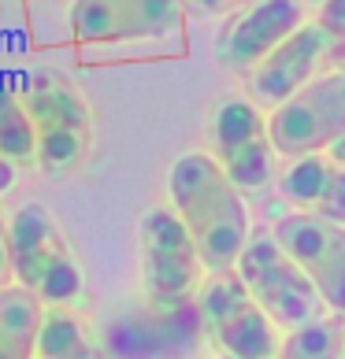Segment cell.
Instances as JSON below:
<instances>
[{
	"label": "cell",
	"mask_w": 345,
	"mask_h": 359,
	"mask_svg": "<svg viewBox=\"0 0 345 359\" xmlns=\"http://www.w3.org/2000/svg\"><path fill=\"white\" fill-rule=\"evenodd\" d=\"M330 56H334L341 67H345V37H338V45H334V52H330Z\"/></svg>",
	"instance_id": "cell-23"
},
{
	"label": "cell",
	"mask_w": 345,
	"mask_h": 359,
	"mask_svg": "<svg viewBox=\"0 0 345 359\" xmlns=\"http://www.w3.org/2000/svg\"><path fill=\"white\" fill-rule=\"evenodd\" d=\"M268 134L275 156L301 159L327 152L345 137V67L315 74L286 104L268 115Z\"/></svg>",
	"instance_id": "cell-8"
},
{
	"label": "cell",
	"mask_w": 345,
	"mask_h": 359,
	"mask_svg": "<svg viewBox=\"0 0 345 359\" xmlns=\"http://www.w3.org/2000/svg\"><path fill=\"white\" fill-rule=\"evenodd\" d=\"M320 26H327L334 37H345V0H323L320 4Z\"/></svg>",
	"instance_id": "cell-18"
},
{
	"label": "cell",
	"mask_w": 345,
	"mask_h": 359,
	"mask_svg": "<svg viewBox=\"0 0 345 359\" xmlns=\"http://www.w3.org/2000/svg\"><path fill=\"white\" fill-rule=\"evenodd\" d=\"M278 193L304 215L345 226V163H338L334 156L315 152L294 159L278 178Z\"/></svg>",
	"instance_id": "cell-13"
},
{
	"label": "cell",
	"mask_w": 345,
	"mask_h": 359,
	"mask_svg": "<svg viewBox=\"0 0 345 359\" xmlns=\"http://www.w3.org/2000/svg\"><path fill=\"white\" fill-rule=\"evenodd\" d=\"M37 359H100V352L74 311L45 308V323L37 334Z\"/></svg>",
	"instance_id": "cell-15"
},
{
	"label": "cell",
	"mask_w": 345,
	"mask_h": 359,
	"mask_svg": "<svg viewBox=\"0 0 345 359\" xmlns=\"http://www.w3.org/2000/svg\"><path fill=\"white\" fill-rule=\"evenodd\" d=\"M167 201L190 230L208 274L234 271L249 241V211L242 189L223 175L208 152H185L171 163Z\"/></svg>",
	"instance_id": "cell-1"
},
{
	"label": "cell",
	"mask_w": 345,
	"mask_h": 359,
	"mask_svg": "<svg viewBox=\"0 0 345 359\" xmlns=\"http://www.w3.org/2000/svg\"><path fill=\"white\" fill-rule=\"evenodd\" d=\"M208 267L171 204L141 215V282L156 315H175L197 300Z\"/></svg>",
	"instance_id": "cell-4"
},
{
	"label": "cell",
	"mask_w": 345,
	"mask_h": 359,
	"mask_svg": "<svg viewBox=\"0 0 345 359\" xmlns=\"http://www.w3.org/2000/svg\"><path fill=\"white\" fill-rule=\"evenodd\" d=\"M19 97L37 137L34 167L48 178L71 175L89 156V144H93V111L86 97L67 78L52 71L30 74L26 86L19 89Z\"/></svg>",
	"instance_id": "cell-3"
},
{
	"label": "cell",
	"mask_w": 345,
	"mask_h": 359,
	"mask_svg": "<svg viewBox=\"0 0 345 359\" xmlns=\"http://www.w3.org/2000/svg\"><path fill=\"white\" fill-rule=\"evenodd\" d=\"M234 271L282 334H294V330L323 318V297L315 292L312 278L289 259V252L275 241L271 230L249 233Z\"/></svg>",
	"instance_id": "cell-6"
},
{
	"label": "cell",
	"mask_w": 345,
	"mask_h": 359,
	"mask_svg": "<svg viewBox=\"0 0 345 359\" xmlns=\"http://www.w3.org/2000/svg\"><path fill=\"white\" fill-rule=\"evenodd\" d=\"M304 11H308L304 0H249V4H242V11L230 15V22L223 26L216 41L219 63L237 74H249L289 34L308 22Z\"/></svg>",
	"instance_id": "cell-12"
},
{
	"label": "cell",
	"mask_w": 345,
	"mask_h": 359,
	"mask_svg": "<svg viewBox=\"0 0 345 359\" xmlns=\"http://www.w3.org/2000/svg\"><path fill=\"white\" fill-rule=\"evenodd\" d=\"M15 285L30 289L45 308H67L82 297V271L60 222L41 204H19L4 222Z\"/></svg>",
	"instance_id": "cell-2"
},
{
	"label": "cell",
	"mask_w": 345,
	"mask_h": 359,
	"mask_svg": "<svg viewBox=\"0 0 345 359\" xmlns=\"http://www.w3.org/2000/svg\"><path fill=\"white\" fill-rule=\"evenodd\" d=\"M45 323V304L22 285L0 292V359H37V334Z\"/></svg>",
	"instance_id": "cell-14"
},
{
	"label": "cell",
	"mask_w": 345,
	"mask_h": 359,
	"mask_svg": "<svg viewBox=\"0 0 345 359\" xmlns=\"http://www.w3.org/2000/svg\"><path fill=\"white\" fill-rule=\"evenodd\" d=\"M242 193H256L275 178V144L268 115L249 97H227L211 111V152Z\"/></svg>",
	"instance_id": "cell-9"
},
{
	"label": "cell",
	"mask_w": 345,
	"mask_h": 359,
	"mask_svg": "<svg viewBox=\"0 0 345 359\" xmlns=\"http://www.w3.org/2000/svg\"><path fill=\"white\" fill-rule=\"evenodd\" d=\"M182 0H67V37L86 52L175 41L182 37Z\"/></svg>",
	"instance_id": "cell-5"
},
{
	"label": "cell",
	"mask_w": 345,
	"mask_h": 359,
	"mask_svg": "<svg viewBox=\"0 0 345 359\" xmlns=\"http://www.w3.org/2000/svg\"><path fill=\"white\" fill-rule=\"evenodd\" d=\"M275 241L312 278L330 315L345 318V226L320 215L289 211L275 222Z\"/></svg>",
	"instance_id": "cell-10"
},
{
	"label": "cell",
	"mask_w": 345,
	"mask_h": 359,
	"mask_svg": "<svg viewBox=\"0 0 345 359\" xmlns=\"http://www.w3.org/2000/svg\"><path fill=\"white\" fill-rule=\"evenodd\" d=\"M190 11H197V15H223V11H230L237 4H249V0H182Z\"/></svg>",
	"instance_id": "cell-19"
},
{
	"label": "cell",
	"mask_w": 345,
	"mask_h": 359,
	"mask_svg": "<svg viewBox=\"0 0 345 359\" xmlns=\"http://www.w3.org/2000/svg\"><path fill=\"white\" fill-rule=\"evenodd\" d=\"M37 156V137L30 126V115L22 108V97L15 89H0V159L15 167H30Z\"/></svg>",
	"instance_id": "cell-16"
},
{
	"label": "cell",
	"mask_w": 345,
	"mask_h": 359,
	"mask_svg": "<svg viewBox=\"0 0 345 359\" xmlns=\"http://www.w3.org/2000/svg\"><path fill=\"white\" fill-rule=\"evenodd\" d=\"M15 178H19V167L8 163V159H0V196L15 189Z\"/></svg>",
	"instance_id": "cell-21"
},
{
	"label": "cell",
	"mask_w": 345,
	"mask_h": 359,
	"mask_svg": "<svg viewBox=\"0 0 345 359\" xmlns=\"http://www.w3.org/2000/svg\"><path fill=\"white\" fill-rule=\"evenodd\" d=\"M197 318L227 359H278L282 330L253 300L237 271L208 274L197 292Z\"/></svg>",
	"instance_id": "cell-7"
},
{
	"label": "cell",
	"mask_w": 345,
	"mask_h": 359,
	"mask_svg": "<svg viewBox=\"0 0 345 359\" xmlns=\"http://www.w3.org/2000/svg\"><path fill=\"white\" fill-rule=\"evenodd\" d=\"M327 156H334L338 163H345V137H341L338 144H330V149H327Z\"/></svg>",
	"instance_id": "cell-22"
},
{
	"label": "cell",
	"mask_w": 345,
	"mask_h": 359,
	"mask_svg": "<svg viewBox=\"0 0 345 359\" xmlns=\"http://www.w3.org/2000/svg\"><path fill=\"white\" fill-rule=\"evenodd\" d=\"M8 285H15V278H11V256H8V241H4V230H0V292Z\"/></svg>",
	"instance_id": "cell-20"
},
{
	"label": "cell",
	"mask_w": 345,
	"mask_h": 359,
	"mask_svg": "<svg viewBox=\"0 0 345 359\" xmlns=\"http://www.w3.org/2000/svg\"><path fill=\"white\" fill-rule=\"evenodd\" d=\"M341 341H345V318L323 315L320 323L286 334L278 359H341Z\"/></svg>",
	"instance_id": "cell-17"
},
{
	"label": "cell",
	"mask_w": 345,
	"mask_h": 359,
	"mask_svg": "<svg viewBox=\"0 0 345 359\" xmlns=\"http://www.w3.org/2000/svg\"><path fill=\"white\" fill-rule=\"evenodd\" d=\"M341 359H345V341H341Z\"/></svg>",
	"instance_id": "cell-24"
},
{
	"label": "cell",
	"mask_w": 345,
	"mask_h": 359,
	"mask_svg": "<svg viewBox=\"0 0 345 359\" xmlns=\"http://www.w3.org/2000/svg\"><path fill=\"white\" fill-rule=\"evenodd\" d=\"M338 37L320 22H304L301 30H294L278 45L268 60H260L253 71L245 74V89L249 100L256 108L275 111L278 104H286L297 89H304L315 78V71L323 67V60L334 52Z\"/></svg>",
	"instance_id": "cell-11"
}]
</instances>
